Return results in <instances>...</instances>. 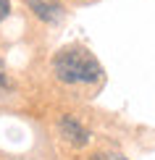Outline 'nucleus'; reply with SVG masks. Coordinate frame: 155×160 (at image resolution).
<instances>
[{
  "mask_svg": "<svg viewBox=\"0 0 155 160\" xmlns=\"http://www.w3.org/2000/svg\"><path fill=\"white\" fill-rule=\"evenodd\" d=\"M26 3H29V8L34 11L37 18H42L48 24H58L63 18V8H60L58 0H26Z\"/></svg>",
  "mask_w": 155,
  "mask_h": 160,
  "instance_id": "nucleus-2",
  "label": "nucleus"
},
{
  "mask_svg": "<svg viewBox=\"0 0 155 160\" xmlns=\"http://www.w3.org/2000/svg\"><path fill=\"white\" fill-rule=\"evenodd\" d=\"M60 134L69 139L71 144H79V147L90 142V131H87L74 116H63V118H60Z\"/></svg>",
  "mask_w": 155,
  "mask_h": 160,
  "instance_id": "nucleus-3",
  "label": "nucleus"
},
{
  "mask_svg": "<svg viewBox=\"0 0 155 160\" xmlns=\"http://www.w3.org/2000/svg\"><path fill=\"white\" fill-rule=\"evenodd\" d=\"M53 71L63 84H95L103 76V68L92 52L84 48H66L53 58Z\"/></svg>",
  "mask_w": 155,
  "mask_h": 160,
  "instance_id": "nucleus-1",
  "label": "nucleus"
},
{
  "mask_svg": "<svg viewBox=\"0 0 155 160\" xmlns=\"http://www.w3.org/2000/svg\"><path fill=\"white\" fill-rule=\"evenodd\" d=\"M8 13H11V3H8V0H0V21H3Z\"/></svg>",
  "mask_w": 155,
  "mask_h": 160,
  "instance_id": "nucleus-4",
  "label": "nucleus"
}]
</instances>
